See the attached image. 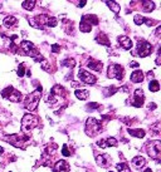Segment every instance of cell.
Returning a JSON list of instances; mask_svg holds the SVG:
<instances>
[{"mask_svg": "<svg viewBox=\"0 0 161 172\" xmlns=\"http://www.w3.org/2000/svg\"><path fill=\"white\" fill-rule=\"evenodd\" d=\"M40 95H42V88L38 87L37 91L31 92L24 100V106L28 111L30 112H34L37 108H38V105H39V100H40Z\"/></svg>", "mask_w": 161, "mask_h": 172, "instance_id": "obj_1", "label": "cell"}, {"mask_svg": "<svg viewBox=\"0 0 161 172\" xmlns=\"http://www.w3.org/2000/svg\"><path fill=\"white\" fill-rule=\"evenodd\" d=\"M38 124H39V119L36 116L28 113L21 119V131H23V133L28 134V133H30L31 129L36 128Z\"/></svg>", "mask_w": 161, "mask_h": 172, "instance_id": "obj_2", "label": "cell"}, {"mask_svg": "<svg viewBox=\"0 0 161 172\" xmlns=\"http://www.w3.org/2000/svg\"><path fill=\"white\" fill-rule=\"evenodd\" d=\"M96 24H98V18L96 15H84L81 20L79 29L84 33H88V31H91L92 25H96Z\"/></svg>", "mask_w": 161, "mask_h": 172, "instance_id": "obj_3", "label": "cell"}, {"mask_svg": "<svg viewBox=\"0 0 161 172\" xmlns=\"http://www.w3.org/2000/svg\"><path fill=\"white\" fill-rule=\"evenodd\" d=\"M20 48L23 49V52H24L26 55L34 57L37 60H42V58H43V57L39 54V52L37 50V48L34 47V44H33V43H30V42H28V40H24V42H21Z\"/></svg>", "mask_w": 161, "mask_h": 172, "instance_id": "obj_4", "label": "cell"}, {"mask_svg": "<svg viewBox=\"0 0 161 172\" xmlns=\"http://www.w3.org/2000/svg\"><path fill=\"white\" fill-rule=\"evenodd\" d=\"M108 78H115V79H123L125 76V68L120 64H111L108 67V72H107Z\"/></svg>", "mask_w": 161, "mask_h": 172, "instance_id": "obj_5", "label": "cell"}, {"mask_svg": "<svg viewBox=\"0 0 161 172\" xmlns=\"http://www.w3.org/2000/svg\"><path fill=\"white\" fill-rule=\"evenodd\" d=\"M5 141H8L9 143H12L15 147H24V145L29 141V137L28 136H20V134H12V136H7Z\"/></svg>", "mask_w": 161, "mask_h": 172, "instance_id": "obj_6", "label": "cell"}, {"mask_svg": "<svg viewBox=\"0 0 161 172\" xmlns=\"http://www.w3.org/2000/svg\"><path fill=\"white\" fill-rule=\"evenodd\" d=\"M101 122L97 121L96 118H88L86 123V132L88 136H94L101 131Z\"/></svg>", "mask_w": 161, "mask_h": 172, "instance_id": "obj_7", "label": "cell"}, {"mask_svg": "<svg viewBox=\"0 0 161 172\" xmlns=\"http://www.w3.org/2000/svg\"><path fill=\"white\" fill-rule=\"evenodd\" d=\"M149 156H151L152 158L155 160H159L160 158V153H161V142L159 140H155V141H151L149 145H147V148H146Z\"/></svg>", "mask_w": 161, "mask_h": 172, "instance_id": "obj_8", "label": "cell"}, {"mask_svg": "<svg viewBox=\"0 0 161 172\" xmlns=\"http://www.w3.org/2000/svg\"><path fill=\"white\" fill-rule=\"evenodd\" d=\"M2 95H3L4 98H7V99H10L12 102H19V100L21 99V93L18 92V91H17L15 88H13V87L5 88V89L2 92Z\"/></svg>", "mask_w": 161, "mask_h": 172, "instance_id": "obj_9", "label": "cell"}, {"mask_svg": "<svg viewBox=\"0 0 161 172\" xmlns=\"http://www.w3.org/2000/svg\"><path fill=\"white\" fill-rule=\"evenodd\" d=\"M137 53L141 58L149 57L152 53V45L146 40H141L137 43Z\"/></svg>", "mask_w": 161, "mask_h": 172, "instance_id": "obj_10", "label": "cell"}, {"mask_svg": "<svg viewBox=\"0 0 161 172\" xmlns=\"http://www.w3.org/2000/svg\"><path fill=\"white\" fill-rule=\"evenodd\" d=\"M78 78L81 82L86 83V84H94L96 82H97V78H96L93 74H91L89 72L84 71V69H79L78 72Z\"/></svg>", "mask_w": 161, "mask_h": 172, "instance_id": "obj_11", "label": "cell"}, {"mask_svg": "<svg viewBox=\"0 0 161 172\" xmlns=\"http://www.w3.org/2000/svg\"><path fill=\"white\" fill-rule=\"evenodd\" d=\"M144 100H145V95H144V91L141 88H137L135 91L134 94V99L131 100V106H134L135 108H140L144 105Z\"/></svg>", "mask_w": 161, "mask_h": 172, "instance_id": "obj_12", "label": "cell"}, {"mask_svg": "<svg viewBox=\"0 0 161 172\" xmlns=\"http://www.w3.org/2000/svg\"><path fill=\"white\" fill-rule=\"evenodd\" d=\"M97 145H98L101 148H108V147H111V146H112V147L117 146V141H116V138H112V137H110V138H103V140L98 141Z\"/></svg>", "mask_w": 161, "mask_h": 172, "instance_id": "obj_13", "label": "cell"}, {"mask_svg": "<svg viewBox=\"0 0 161 172\" xmlns=\"http://www.w3.org/2000/svg\"><path fill=\"white\" fill-rule=\"evenodd\" d=\"M53 170H54V172H69L71 167H69V165L64 160H60V161H58L55 163V166H54Z\"/></svg>", "mask_w": 161, "mask_h": 172, "instance_id": "obj_14", "label": "cell"}, {"mask_svg": "<svg viewBox=\"0 0 161 172\" xmlns=\"http://www.w3.org/2000/svg\"><path fill=\"white\" fill-rule=\"evenodd\" d=\"M96 161H97V165L101 166V167H108L112 163V160L108 155H101V156H98L97 158H96Z\"/></svg>", "mask_w": 161, "mask_h": 172, "instance_id": "obj_15", "label": "cell"}, {"mask_svg": "<svg viewBox=\"0 0 161 172\" xmlns=\"http://www.w3.org/2000/svg\"><path fill=\"white\" fill-rule=\"evenodd\" d=\"M118 43H120L121 47H122L123 49H126V50H128V49L132 48V40L128 38V37H126V35L118 37Z\"/></svg>", "mask_w": 161, "mask_h": 172, "instance_id": "obj_16", "label": "cell"}, {"mask_svg": "<svg viewBox=\"0 0 161 172\" xmlns=\"http://www.w3.org/2000/svg\"><path fill=\"white\" fill-rule=\"evenodd\" d=\"M88 67L91 68L92 71H96V72H101V71H102V67H103V64H102L101 62H98V60L91 59V60L88 62Z\"/></svg>", "mask_w": 161, "mask_h": 172, "instance_id": "obj_17", "label": "cell"}, {"mask_svg": "<svg viewBox=\"0 0 161 172\" xmlns=\"http://www.w3.org/2000/svg\"><path fill=\"white\" fill-rule=\"evenodd\" d=\"M145 79V76L141 71H135L132 74H131V81L134 83H141L142 81Z\"/></svg>", "mask_w": 161, "mask_h": 172, "instance_id": "obj_18", "label": "cell"}, {"mask_svg": "<svg viewBox=\"0 0 161 172\" xmlns=\"http://www.w3.org/2000/svg\"><path fill=\"white\" fill-rule=\"evenodd\" d=\"M132 163H134V166H135V167H137V168H141L142 166H145V163H146V160H145L142 156H136L135 158H132Z\"/></svg>", "mask_w": 161, "mask_h": 172, "instance_id": "obj_19", "label": "cell"}, {"mask_svg": "<svg viewBox=\"0 0 161 172\" xmlns=\"http://www.w3.org/2000/svg\"><path fill=\"white\" fill-rule=\"evenodd\" d=\"M96 40H97L100 44H102V45H107V47H110V40H108V38L103 33H100L98 35H97V38H96Z\"/></svg>", "mask_w": 161, "mask_h": 172, "instance_id": "obj_20", "label": "cell"}, {"mask_svg": "<svg viewBox=\"0 0 161 172\" xmlns=\"http://www.w3.org/2000/svg\"><path fill=\"white\" fill-rule=\"evenodd\" d=\"M128 133H130L131 136H135L137 137V138H142V137L145 136V131L139 128V129H128Z\"/></svg>", "mask_w": 161, "mask_h": 172, "instance_id": "obj_21", "label": "cell"}, {"mask_svg": "<svg viewBox=\"0 0 161 172\" xmlns=\"http://www.w3.org/2000/svg\"><path fill=\"white\" fill-rule=\"evenodd\" d=\"M88 95H89V92H88L87 89H84V91H76V97H77L78 99L84 100V99L88 98Z\"/></svg>", "mask_w": 161, "mask_h": 172, "instance_id": "obj_22", "label": "cell"}, {"mask_svg": "<svg viewBox=\"0 0 161 172\" xmlns=\"http://www.w3.org/2000/svg\"><path fill=\"white\" fill-rule=\"evenodd\" d=\"M17 18H14V16H7L5 19H4V25H7V26H13V25H15L17 24Z\"/></svg>", "mask_w": 161, "mask_h": 172, "instance_id": "obj_23", "label": "cell"}, {"mask_svg": "<svg viewBox=\"0 0 161 172\" xmlns=\"http://www.w3.org/2000/svg\"><path fill=\"white\" fill-rule=\"evenodd\" d=\"M149 88H150V91H152V92H157L159 88H160V83H159L157 81L152 79V81L149 83Z\"/></svg>", "mask_w": 161, "mask_h": 172, "instance_id": "obj_24", "label": "cell"}, {"mask_svg": "<svg viewBox=\"0 0 161 172\" xmlns=\"http://www.w3.org/2000/svg\"><path fill=\"white\" fill-rule=\"evenodd\" d=\"M152 9H154L152 2H142V10L144 12H151Z\"/></svg>", "mask_w": 161, "mask_h": 172, "instance_id": "obj_25", "label": "cell"}, {"mask_svg": "<svg viewBox=\"0 0 161 172\" xmlns=\"http://www.w3.org/2000/svg\"><path fill=\"white\" fill-rule=\"evenodd\" d=\"M37 4V2H34V0H31V2H24L23 4H21V7L24 8V9H26V10H31L34 8V5Z\"/></svg>", "mask_w": 161, "mask_h": 172, "instance_id": "obj_26", "label": "cell"}, {"mask_svg": "<svg viewBox=\"0 0 161 172\" xmlns=\"http://www.w3.org/2000/svg\"><path fill=\"white\" fill-rule=\"evenodd\" d=\"M116 167H117L118 172H131V168H128V166L126 163H118Z\"/></svg>", "mask_w": 161, "mask_h": 172, "instance_id": "obj_27", "label": "cell"}, {"mask_svg": "<svg viewBox=\"0 0 161 172\" xmlns=\"http://www.w3.org/2000/svg\"><path fill=\"white\" fill-rule=\"evenodd\" d=\"M106 4L110 7V9H112V12H115V13L120 12V5L117 3H115V2H106Z\"/></svg>", "mask_w": 161, "mask_h": 172, "instance_id": "obj_28", "label": "cell"}, {"mask_svg": "<svg viewBox=\"0 0 161 172\" xmlns=\"http://www.w3.org/2000/svg\"><path fill=\"white\" fill-rule=\"evenodd\" d=\"M145 19H146V18H144V16H141V15H135L134 21H135L136 25H141V24L145 23Z\"/></svg>", "mask_w": 161, "mask_h": 172, "instance_id": "obj_29", "label": "cell"}, {"mask_svg": "<svg viewBox=\"0 0 161 172\" xmlns=\"http://www.w3.org/2000/svg\"><path fill=\"white\" fill-rule=\"evenodd\" d=\"M62 65H68L71 69L76 65V62L73 60V59H67V60H64V62H62Z\"/></svg>", "mask_w": 161, "mask_h": 172, "instance_id": "obj_30", "label": "cell"}, {"mask_svg": "<svg viewBox=\"0 0 161 172\" xmlns=\"http://www.w3.org/2000/svg\"><path fill=\"white\" fill-rule=\"evenodd\" d=\"M24 72H25V68H24V64H20L19 67H18V71H17V73H18V76L21 78V77H24Z\"/></svg>", "mask_w": 161, "mask_h": 172, "instance_id": "obj_31", "label": "cell"}, {"mask_svg": "<svg viewBox=\"0 0 161 172\" xmlns=\"http://www.w3.org/2000/svg\"><path fill=\"white\" fill-rule=\"evenodd\" d=\"M62 155L64 156V157H68V156H71V151L68 150V147L64 145L63 146V148H62Z\"/></svg>", "mask_w": 161, "mask_h": 172, "instance_id": "obj_32", "label": "cell"}, {"mask_svg": "<svg viewBox=\"0 0 161 172\" xmlns=\"http://www.w3.org/2000/svg\"><path fill=\"white\" fill-rule=\"evenodd\" d=\"M159 127H160V122H156V123H155V124L151 127V131H152L154 133L159 134V133H160V128H159Z\"/></svg>", "mask_w": 161, "mask_h": 172, "instance_id": "obj_33", "label": "cell"}, {"mask_svg": "<svg viewBox=\"0 0 161 172\" xmlns=\"http://www.w3.org/2000/svg\"><path fill=\"white\" fill-rule=\"evenodd\" d=\"M52 52H54V53L60 52V47H59L58 44H53V45H52Z\"/></svg>", "mask_w": 161, "mask_h": 172, "instance_id": "obj_34", "label": "cell"}, {"mask_svg": "<svg viewBox=\"0 0 161 172\" xmlns=\"http://www.w3.org/2000/svg\"><path fill=\"white\" fill-rule=\"evenodd\" d=\"M155 107H156L155 103H150L149 105V109H155Z\"/></svg>", "mask_w": 161, "mask_h": 172, "instance_id": "obj_35", "label": "cell"}, {"mask_svg": "<svg viewBox=\"0 0 161 172\" xmlns=\"http://www.w3.org/2000/svg\"><path fill=\"white\" fill-rule=\"evenodd\" d=\"M131 67H139V63H136V62H132V63H131Z\"/></svg>", "mask_w": 161, "mask_h": 172, "instance_id": "obj_36", "label": "cell"}, {"mask_svg": "<svg viewBox=\"0 0 161 172\" xmlns=\"http://www.w3.org/2000/svg\"><path fill=\"white\" fill-rule=\"evenodd\" d=\"M144 172H152V171H151V168H146V170H144Z\"/></svg>", "mask_w": 161, "mask_h": 172, "instance_id": "obj_37", "label": "cell"}, {"mask_svg": "<svg viewBox=\"0 0 161 172\" xmlns=\"http://www.w3.org/2000/svg\"><path fill=\"white\" fill-rule=\"evenodd\" d=\"M2 153H3V148H2V147H0V155H2Z\"/></svg>", "mask_w": 161, "mask_h": 172, "instance_id": "obj_38", "label": "cell"}, {"mask_svg": "<svg viewBox=\"0 0 161 172\" xmlns=\"http://www.w3.org/2000/svg\"><path fill=\"white\" fill-rule=\"evenodd\" d=\"M108 172H112V171H108Z\"/></svg>", "mask_w": 161, "mask_h": 172, "instance_id": "obj_39", "label": "cell"}]
</instances>
